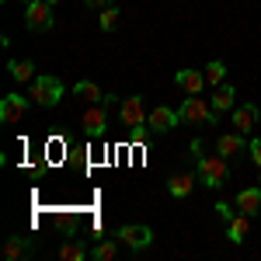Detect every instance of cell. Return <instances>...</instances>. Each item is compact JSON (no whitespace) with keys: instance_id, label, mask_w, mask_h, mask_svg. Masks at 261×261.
Wrapping results in <instances>:
<instances>
[{"instance_id":"cell-1","label":"cell","mask_w":261,"mask_h":261,"mask_svg":"<svg viewBox=\"0 0 261 261\" xmlns=\"http://www.w3.org/2000/svg\"><path fill=\"white\" fill-rule=\"evenodd\" d=\"M28 98L39 108H53V105L63 101V81L60 77H49V73H39L35 81L28 84Z\"/></svg>"},{"instance_id":"cell-20","label":"cell","mask_w":261,"mask_h":261,"mask_svg":"<svg viewBox=\"0 0 261 261\" xmlns=\"http://www.w3.org/2000/svg\"><path fill=\"white\" fill-rule=\"evenodd\" d=\"M119 244L122 241H98L91 254H94V261H115L119 258Z\"/></svg>"},{"instance_id":"cell-22","label":"cell","mask_w":261,"mask_h":261,"mask_svg":"<svg viewBox=\"0 0 261 261\" xmlns=\"http://www.w3.org/2000/svg\"><path fill=\"white\" fill-rule=\"evenodd\" d=\"M56 254H60V261H84L87 251H84V244H77V241H63Z\"/></svg>"},{"instance_id":"cell-5","label":"cell","mask_w":261,"mask_h":261,"mask_svg":"<svg viewBox=\"0 0 261 261\" xmlns=\"http://www.w3.org/2000/svg\"><path fill=\"white\" fill-rule=\"evenodd\" d=\"M129 251H146L150 244H153V230L150 226H143V223H125L119 226V233H115Z\"/></svg>"},{"instance_id":"cell-24","label":"cell","mask_w":261,"mask_h":261,"mask_svg":"<svg viewBox=\"0 0 261 261\" xmlns=\"http://www.w3.org/2000/svg\"><path fill=\"white\" fill-rule=\"evenodd\" d=\"M247 150H251V161L261 167V140H251V143H247Z\"/></svg>"},{"instance_id":"cell-27","label":"cell","mask_w":261,"mask_h":261,"mask_svg":"<svg viewBox=\"0 0 261 261\" xmlns=\"http://www.w3.org/2000/svg\"><path fill=\"white\" fill-rule=\"evenodd\" d=\"M49 4H53V7H56V4H63V0H49Z\"/></svg>"},{"instance_id":"cell-12","label":"cell","mask_w":261,"mask_h":261,"mask_svg":"<svg viewBox=\"0 0 261 261\" xmlns=\"http://www.w3.org/2000/svg\"><path fill=\"white\" fill-rule=\"evenodd\" d=\"M174 81H178V87L185 91V94H202V87H205V73H199V70H178Z\"/></svg>"},{"instance_id":"cell-9","label":"cell","mask_w":261,"mask_h":261,"mask_svg":"<svg viewBox=\"0 0 261 261\" xmlns=\"http://www.w3.org/2000/svg\"><path fill=\"white\" fill-rule=\"evenodd\" d=\"M119 115H122V122L133 129V125H146V105H143V98L140 94H133V98H125L119 105Z\"/></svg>"},{"instance_id":"cell-21","label":"cell","mask_w":261,"mask_h":261,"mask_svg":"<svg viewBox=\"0 0 261 261\" xmlns=\"http://www.w3.org/2000/svg\"><path fill=\"white\" fill-rule=\"evenodd\" d=\"M205 84H213V87H220L223 81H226V63H220V60H213V63H205Z\"/></svg>"},{"instance_id":"cell-16","label":"cell","mask_w":261,"mask_h":261,"mask_svg":"<svg viewBox=\"0 0 261 261\" xmlns=\"http://www.w3.org/2000/svg\"><path fill=\"white\" fill-rule=\"evenodd\" d=\"M244 150V133H226V136H216V153L223 157H233Z\"/></svg>"},{"instance_id":"cell-14","label":"cell","mask_w":261,"mask_h":261,"mask_svg":"<svg viewBox=\"0 0 261 261\" xmlns=\"http://www.w3.org/2000/svg\"><path fill=\"white\" fill-rule=\"evenodd\" d=\"M73 91H77V98H84L87 105H98V101H112V94H105L94 81H77L73 84Z\"/></svg>"},{"instance_id":"cell-19","label":"cell","mask_w":261,"mask_h":261,"mask_svg":"<svg viewBox=\"0 0 261 261\" xmlns=\"http://www.w3.org/2000/svg\"><path fill=\"white\" fill-rule=\"evenodd\" d=\"M7 70H11V77H14L18 84H32L35 81V63L32 60H11Z\"/></svg>"},{"instance_id":"cell-3","label":"cell","mask_w":261,"mask_h":261,"mask_svg":"<svg viewBox=\"0 0 261 261\" xmlns=\"http://www.w3.org/2000/svg\"><path fill=\"white\" fill-rule=\"evenodd\" d=\"M178 115H181V122H188V125H209V122L220 119V115L213 112V105H209V101H202L199 94H188L185 105L178 108Z\"/></svg>"},{"instance_id":"cell-25","label":"cell","mask_w":261,"mask_h":261,"mask_svg":"<svg viewBox=\"0 0 261 261\" xmlns=\"http://www.w3.org/2000/svg\"><path fill=\"white\" fill-rule=\"evenodd\" d=\"M216 213H220L223 220H233V209H230V202H216Z\"/></svg>"},{"instance_id":"cell-11","label":"cell","mask_w":261,"mask_h":261,"mask_svg":"<svg viewBox=\"0 0 261 261\" xmlns=\"http://www.w3.org/2000/svg\"><path fill=\"white\" fill-rule=\"evenodd\" d=\"M209 105H213V112H216V115H223V112H233V108H237V87L223 81L220 87H216V94H213V101H209Z\"/></svg>"},{"instance_id":"cell-13","label":"cell","mask_w":261,"mask_h":261,"mask_svg":"<svg viewBox=\"0 0 261 261\" xmlns=\"http://www.w3.org/2000/svg\"><path fill=\"white\" fill-rule=\"evenodd\" d=\"M233 205H241V213H247V216H258L261 213V185L258 188H241Z\"/></svg>"},{"instance_id":"cell-2","label":"cell","mask_w":261,"mask_h":261,"mask_svg":"<svg viewBox=\"0 0 261 261\" xmlns=\"http://www.w3.org/2000/svg\"><path fill=\"white\" fill-rule=\"evenodd\" d=\"M195 164H199V178H202L205 188H220V185H226V178H230V167H226V157H223V153H213V157L199 153Z\"/></svg>"},{"instance_id":"cell-29","label":"cell","mask_w":261,"mask_h":261,"mask_svg":"<svg viewBox=\"0 0 261 261\" xmlns=\"http://www.w3.org/2000/svg\"><path fill=\"white\" fill-rule=\"evenodd\" d=\"M258 185H261V174H258Z\"/></svg>"},{"instance_id":"cell-7","label":"cell","mask_w":261,"mask_h":261,"mask_svg":"<svg viewBox=\"0 0 261 261\" xmlns=\"http://www.w3.org/2000/svg\"><path fill=\"white\" fill-rule=\"evenodd\" d=\"M178 122H181V115L174 112V108H167V105H157V108L146 115V125H150V133H153V136H161V133H171Z\"/></svg>"},{"instance_id":"cell-4","label":"cell","mask_w":261,"mask_h":261,"mask_svg":"<svg viewBox=\"0 0 261 261\" xmlns=\"http://www.w3.org/2000/svg\"><path fill=\"white\" fill-rule=\"evenodd\" d=\"M24 24L32 28V32H49L56 18H53V4L49 0H32V4H24Z\"/></svg>"},{"instance_id":"cell-28","label":"cell","mask_w":261,"mask_h":261,"mask_svg":"<svg viewBox=\"0 0 261 261\" xmlns=\"http://www.w3.org/2000/svg\"><path fill=\"white\" fill-rule=\"evenodd\" d=\"M21 4H32V0H21Z\"/></svg>"},{"instance_id":"cell-17","label":"cell","mask_w":261,"mask_h":261,"mask_svg":"<svg viewBox=\"0 0 261 261\" xmlns=\"http://www.w3.org/2000/svg\"><path fill=\"white\" fill-rule=\"evenodd\" d=\"M28 251H32V241L28 237H7L4 241V258L7 261H21Z\"/></svg>"},{"instance_id":"cell-23","label":"cell","mask_w":261,"mask_h":261,"mask_svg":"<svg viewBox=\"0 0 261 261\" xmlns=\"http://www.w3.org/2000/svg\"><path fill=\"white\" fill-rule=\"evenodd\" d=\"M119 7H115V4H112V7H105V11H101L98 14V28L101 32H115V28H119Z\"/></svg>"},{"instance_id":"cell-15","label":"cell","mask_w":261,"mask_h":261,"mask_svg":"<svg viewBox=\"0 0 261 261\" xmlns=\"http://www.w3.org/2000/svg\"><path fill=\"white\" fill-rule=\"evenodd\" d=\"M251 216L247 213H241V216H233V220H226V237H230V244H244V237L251 233Z\"/></svg>"},{"instance_id":"cell-8","label":"cell","mask_w":261,"mask_h":261,"mask_svg":"<svg viewBox=\"0 0 261 261\" xmlns=\"http://www.w3.org/2000/svg\"><path fill=\"white\" fill-rule=\"evenodd\" d=\"M28 105H32V98H24V94H4V101H0V122H21L24 112H28Z\"/></svg>"},{"instance_id":"cell-18","label":"cell","mask_w":261,"mask_h":261,"mask_svg":"<svg viewBox=\"0 0 261 261\" xmlns=\"http://www.w3.org/2000/svg\"><path fill=\"white\" fill-rule=\"evenodd\" d=\"M192 188H195V178H192V174H174V178H167V192H171L174 199H188Z\"/></svg>"},{"instance_id":"cell-26","label":"cell","mask_w":261,"mask_h":261,"mask_svg":"<svg viewBox=\"0 0 261 261\" xmlns=\"http://www.w3.org/2000/svg\"><path fill=\"white\" fill-rule=\"evenodd\" d=\"M84 4H87V7H94V11H105V7H112L115 0H84Z\"/></svg>"},{"instance_id":"cell-6","label":"cell","mask_w":261,"mask_h":261,"mask_svg":"<svg viewBox=\"0 0 261 261\" xmlns=\"http://www.w3.org/2000/svg\"><path fill=\"white\" fill-rule=\"evenodd\" d=\"M105 105H108V101H98V105H91V108H87V112L81 115V125H84V133H87L91 140L105 136V129H108V115H105Z\"/></svg>"},{"instance_id":"cell-10","label":"cell","mask_w":261,"mask_h":261,"mask_svg":"<svg viewBox=\"0 0 261 261\" xmlns=\"http://www.w3.org/2000/svg\"><path fill=\"white\" fill-rule=\"evenodd\" d=\"M258 115H261L258 105H237V108L230 112V122H233V129H237V133H244V136H247V133H254Z\"/></svg>"}]
</instances>
